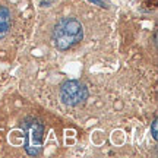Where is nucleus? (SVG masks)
Listing matches in <instances>:
<instances>
[{"label":"nucleus","mask_w":158,"mask_h":158,"mask_svg":"<svg viewBox=\"0 0 158 158\" xmlns=\"http://www.w3.org/2000/svg\"><path fill=\"white\" fill-rule=\"evenodd\" d=\"M84 38V27L76 18L59 19L51 31V40L57 50L66 51L79 44Z\"/></svg>","instance_id":"f257e3e1"},{"label":"nucleus","mask_w":158,"mask_h":158,"mask_svg":"<svg viewBox=\"0 0 158 158\" xmlns=\"http://www.w3.org/2000/svg\"><path fill=\"white\" fill-rule=\"evenodd\" d=\"M21 129H22L23 138V149L25 152L31 155V157H37L43 152V143H44V132H45V126L38 118L28 116L22 120L21 124Z\"/></svg>","instance_id":"f03ea898"},{"label":"nucleus","mask_w":158,"mask_h":158,"mask_svg":"<svg viewBox=\"0 0 158 158\" xmlns=\"http://www.w3.org/2000/svg\"><path fill=\"white\" fill-rule=\"evenodd\" d=\"M88 95H89L88 88L81 81L69 79L60 85V100L64 106H69V107L84 106L88 100Z\"/></svg>","instance_id":"7ed1b4c3"},{"label":"nucleus","mask_w":158,"mask_h":158,"mask_svg":"<svg viewBox=\"0 0 158 158\" xmlns=\"http://www.w3.org/2000/svg\"><path fill=\"white\" fill-rule=\"evenodd\" d=\"M12 28V13L10 10L0 6V38H5Z\"/></svg>","instance_id":"20e7f679"},{"label":"nucleus","mask_w":158,"mask_h":158,"mask_svg":"<svg viewBox=\"0 0 158 158\" xmlns=\"http://www.w3.org/2000/svg\"><path fill=\"white\" fill-rule=\"evenodd\" d=\"M151 133H152V138L157 141L158 139V122H157V117H154L152 123H151Z\"/></svg>","instance_id":"39448f33"},{"label":"nucleus","mask_w":158,"mask_h":158,"mask_svg":"<svg viewBox=\"0 0 158 158\" xmlns=\"http://www.w3.org/2000/svg\"><path fill=\"white\" fill-rule=\"evenodd\" d=\"M89 2H92L94 5L100 6V7H107V5H106V2H102V0H89Z\"/></svg>","instance_id":"423d86ee"},{"label":"nucleus","mask_w":158,"mask_h":158,"mask_svg":"<svg viewBox=\"0 0 158 158\" xmlns=\"http://www.w3.org/2000/svg\"><path fill=\"white\" fill-rule=\"evenodd\" d=\"M152 41H154V44L157 45V31H154V35H152Z\"/></svg>","instance_id":"0eeeda50"}]
</instances>
